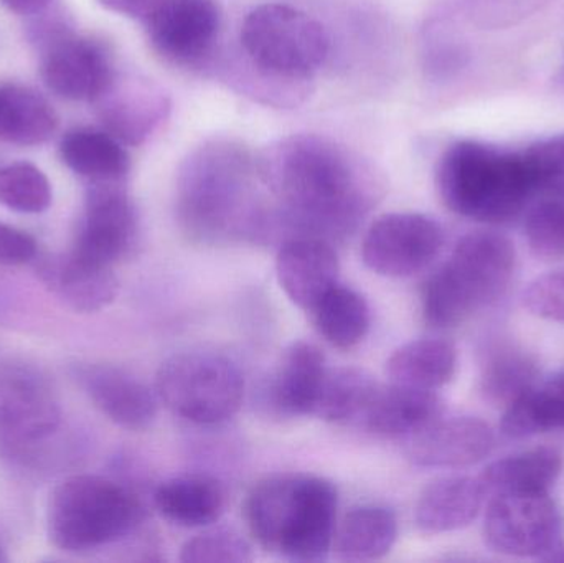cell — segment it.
Here are the masks:
<instances>
[{
    "label": "cell",
    "mask_w": 564,
    "mask_h": 563,
    "mask_svg": "<svg viewBox=\"0 0 564 563\" xmlns=\"http://www.w3.org/2000/svg\"><path fill=\"white\" fill-rule=\"evenodd\" d=\"M516 268V247L506 235L480 230L460 238L449 260L424 283V323L434 329L466 323L506 294Z\"/></svg>",
    "instance_id": "obj_5"
},
{
    "label": "cell",
    "mask_w": 564,
    "mask_h": 563,
    "mask_svg": "<svg viewBox=\"0 0 564 563\" xmlns=\"http://www.w3.org/2000/svg\"><path fill=\"white\" fill-rule=\"evenodd\" d=\"M181 561L187 563H247L253 552L247 539L235 529L212 528L188 539L181 551Z\"/></svg>",
    "instance_id": "obj_35"
},
{
    "label": "cell",
    "mask_w": 564,
    "mask_h": 563,
    "mask_svg": "<svg viewBox=\"0 0 564 563\" xmlns=\"http://www.w3.org/2000/svg\"><path fill=\"white\" fill-rule=\"evenodd\" d=\"M398 538L397 516L378 505L350 509L335 528L334 551L344 562L380 561L390 554Z\"/></svg>",
    "instance_id": "obj_25"
},
{
    "label": "cell",
    "mask_w": 564,
    "mask_h": 563,
    "mask_svg": "<svg viewBox=\"0 0 564 563\" xmlns=\"http://www.w3.org/2000/svg\"><path fill=\"white\" fill-rule=\"evenodd\" d=\"M337 489L327 479L285 473L248 496L247 521L258 544L291 562H322L334 548Z\"/></svg>",
    "instance_id": "obj_3"
},
{
    "label": "cell",
    "mask_w": 564,
    "mask_h": 563,
    "mask_svg": "<svg viewBox=\"0 0 564 563\" xmlns=\"http://www.w3.org/2000/svg\"><path fill=\"white\" fill-rule=\"evenodd\" d=\"M35 271L46 290L78 314L106 310L119 293V281L112 267L93 263L72 250L39 255Z\"/></svg>",
    "instance_id": "obj_17"
},
{
    "label": "cell",
    "mask_w": 564,
    "mask_h": 563,
    "mask_svg": "<svg viewBox=\"0 0 564 563\" xmlns=\"http://www.w3.org/2000/svg\"><path fill=\"white\" fill-rule=\"evenodd\" d=\"M154 505L165 521L178 528H210L224 516L227 495L212 476L182 475L159 486Z\"/></svg>",
    "instance_id": "obj_23"
},
{
    "label": "cell",
    "mask_w": 564,
    "mask_h": 563,
    "mask_svg": "<svg viewBox=\"0 0 564 563\" xmlns=\"http://www.w3.org/2000/svg\"><path fill=\"white\" fill-rule=\"evenodd\" d=\"M115 76L106 50L93 40L58 35L46 46L42 78L59 98L95 102Z\"/></svg>",
    "instance_id": "obj_14"
},
{
    "label": "cell",
    "mask_w": 564,
    "mask_h": 563,
    "mask_svg": "<svg viewBox=\"0 0 564 563\" xmlns=\"http://www.w3.org/2000/svg\"><path fill=\"white\" fill-rule=\"evenodd\" d=\"M39 257V245L26 231L0 224V264L22 267Z\"/></svg>",
    "instance_id": "obj_37"
},
{
    "label": "cell",
    "mask_w": 564,
    "mask_h": 563,
    "mask_svg": "<svg viewBox=\"0 0 564 563\" xmlns=\"http://www.w3.org/2000/svg\"><path fill=\"white\" fill-rule=\"evenodd\" d=\"M327 369L324 354L315 344L292 343L282 350L264 383V407L281 419L314 415Z\"/></svg>",
    "instance_id": "obj_18"
},
{
    "label": "cell",
    "mask_w": 564,
    "mask_h": 563,
    "mask_svg": "<svg viewBox=\"0 0 564 563\" xmlns=\"http://www.w3.org/2000/svg\"><path fill=\"white\" fill-rule=\"evenodd\" d=\"M62 425L48 377L25 362L0 364V458L33 465Z\"/></svg>",
    "instance_id": "obj_9"
},
{
    "label": "cell",
    "mask_w": 564,
    "mask_h": 563,
    "mask_svg": "<svg viewBox=\"0 0 564 563\" xmlns=\"http://www.w3.org/2000/svg\"><path fill=\"white\" fill-rule=\"evenodd\" d=\"M260 167L276 201L278 224L307 237H348L380 197L373 169L322 136L281 139L267 149Z\"/></svg>",
    "instance_id": "obj_1"
},
{
    "label": "cell",
    "mask_w": 564,
    "mask_h": 563,
    "mask_svg": "<svg viewBox=\"0 0 564 563\" xmlns=\"http://www.w3.org/2000/svg\"><path fill=\"white\" fill-rule=\"evenodd\" d=\"M241 55L261 75L304 85L324 65L330 39L305 12L267 3L248 13L240 30Z\"/></svg>",
    "instance_id": "obj_7"
},
{
    "label": "cell",
    "mask_w": 564,
    "mask_h": 563,
    "mask_svg": "<svg viewBox=\"0 0 564 563\" xmlns=\"http://www.w3.org/2000/svg\"><path fill=\"white\" fill-rule=\"evenodd\" d=\"M0 204L20 214H42L52 204V185L29 162L0 167Z\"/></svg>",
    "instance_id": "obj_33"
},
{
    "label": "cell",
    "mask_w": 564,
    "mask_h": 563,
    "mask_svg": "<svg viewBox=\"0 0 564 563\" xmlns=\"http://www.w3.org/2000/svg\"><path fill=\"white\" fill-rule=\"evenodd\" d=\"M122 184H89L73 253L105 267H115L131 253L138 238V215Z\"/></svg>",
    "instance_id": "obj_13"
},
{
    "label": "cell",
    "mask_w": 564,
    "mask_h": 563,
    "mask_svg": "<svg viewBox=\"0 0 564 563\" xmlns=\"http://www.w3.org/2000/svg\"><path fill=\"white\" fill-rule=\"evenodd\" d=\"M260 159L240 142L210 139L188 152L178 169L175 214L192 241L225 245L267 237L278 214Z\"/></svg>",
    "instance_id": "obj_2"
},
{
    "label": "cell",
    "mask_w": 564,
    "mask_h": 563,
    "mask_svg": "<svg viewBox=\"0 0 564 563\" xmlns=\"http://www.w3.org/2000/svg\"><path fill=\"white\" fill-rule=\"evenodd\" d=\"M523 306L542 320L564 323V271L543 274L523 291Z\"/></svg>",
    "instance_id": "obj_36"
},
{
    "label": "cell",
    "mask_w": 564,
    "mask_h": 563,
    "mask_svg": "<svg viewBox=\"0 0 564 563\" xmlns=\"http://www.w3.org/2000/svg\"><path fill=\"white\" fill-rule=\"evenodd\" d=\"M443 413V400L433 390L380 383L358 426L384 439L408 440L436 422Z\"/></svg>",
    "instance_id": "obj_21"
},
{
    "label": "cell",
    "mask_w": 564,
    "mask_h": 563,
    "mask_svg": "<svg viewBox=\"0 0 564 563\" xmlns=\"http://www.w3.org/2000/svg\"><path fill=\"white\" fill-rule=\"evenodd\" d=\"M484 541L507 557L564 562V521L550 492L492 495L484 518Z\"/></svg>",
    "instance_id": "obj_10"
},
{
    "label": "cell",
    "mask_w": 564,
    "mask_h": 563,
    "mask_svg": "<svg viewBox=\"0 0 564 563\" xmlns=\"http://www.w3.org/2000/svg\"><path fill=\"white\" fill-rule=\"evenodd\" d=\"M525 238L530 251L540 260L564 258V197L552 195L530 208Z\"/></svg>",
    "instance_id": "obj_34"
},
{
    "label": "cell",
    "mask_w": 564,
    "mask_h": 563,
    "mask_svg": "<svg viewBox=\"0 0 564 563\" xmlns=\"http://www.w3.org/2000/svg\"><path fill=\"white\" fill-rule=\"evenodd\" d=\"M436 185L451 212L490 225L516 220L542 194L525 151H503L473 139L454 142L444 151Z\"/></svg>",
    "instance_id": "obj_4"
},
{
    "label": "cell",
    "mask_w": 564,
    "mask_h": 563,
    "mask_svg": "<svg viewBox=\"0 0 564 563\" xmlns=\"http://www.w3.org/2000/svg\"><path fill=\"white\" fill-rule=\"evenodd\" d=\"M535 357L516 343L494 344L484 356L480 390L489 402L506 403L536 382Z\"/></svg>",
    "instance_id": "obj_32"
},
{
    "label": "cell",
    "mask_w": 564,
    "mask_h": 563,
    "mask_svg": "<svg viewBox=\"0 0 564 563\" xmlns=\"http://www.w3.org/2000/svg\"><path fill=\"white\" fill-rule=\"evenodd\" d=\"M7 555H6V548H3L2 539H0V562H6Z\"/></svg>",
    "instance_id": "obj_40"
},
{
    "label": "cell",
    "mask_w": 564,
    "mask_h": 563,
    "mask_svg": "<svg viewBox=\"0 0 564 563\" xmlns=\"http://www.w3.org/2000/svg\"><path fill=\"white\" fill-rule=\"evenodd\" d=\"M2 2L10 12L19 15H35L45 10L52 0H2Z\"/></svg>",
    "instance_id": "obj_39"
},
{
    "label": "cell",
    "mask_w": 564,
    "mask_h": 563,
    "mask_svg": "<svg viewBox=\"0 0 564 563\" xmlns=\"http://www.w3.org/2000/svg\"><path fill=\"white\" fill-rule=\"evenodd\" d=\"M486 498L479 478L446 476L436 479L417 498L414 522L427 535L459 531L476 521Z\"/></svg>",
    "instance_id": "obj_22"
},
{
    "label": "cell",
    "mask_w": 564,
    "mask_h": 563,
    "mask_svg": "<svg viewBox=\"0 0 564 563\" xmlns=\"http://www.w3.org/2000/svg\"><path fill=\"white\" fill-rule=\"evenodd\" d=\"M564 430V369L545 382H535L507 405L500 432L525 440Z\"/></svg>",
    "instance_id": "obj_27"
},
{
    "label": "cell",
    "mask_w": 564,
    "mask_h": 563,
    "mask_svg": "<svg viewBox=\"0 0 564 563\" xmlns=\"http://www.w3.org/2000/svg\"><path fill=\"white\" fill-rule=\"evenodd\" d=\"M494 446L496 435L484 420L441 416L408 439L406 455L420 468L463 469L486 459Z\"/></svg>",
    "instance_id": "obj_15"
},
{
    "label": "cell",
    "mask_w": 564,
    "mask_h": 563,
    "mask_svg": "<svg viewBox=\"0 0 564 563\" xmlns=\"http://www.w3.org/2000/svg\"><path fill=\"white\" fill-rule=\"evenodd\" d=\"M456 369V347L443 339L411 340L398 347L387 362L390 382L433 392L449 383Z\"/></svg>",
    "instance_id": "obj_28"
},
{
    "label": "cell",
    "mask_w": 564,
    "mask_h": 563,
    "mask_svg": "<svg viewBox=\"0 0 564 563\" xmlns=\"http://www.w3.org/2000/svg\"><path fill=\"white\" fill-rule=\"evenodd\" d=\"M144 509L134 492L95 475L63 479L50 492L46 534L59 551L89 552L138 531Z\"/></svg>",
    "instance_id": "obj_6"
},
{
    "label": "cell",
    "mask_w": 564,
    "mask_h": 563,
    "mask_svg": "<svg viewBox=\"0 0 564 563\" xmlns=\"http://www.w3.org/2000/svg\"><path fill=\"white\" fill-rule=\"evenodd\" d=\"M563 466L558 450L540 446L490 463L479 479L487 495L550 492L562 476Z\"/></svg>",
    "instance_id": "obj_26"
},
{
    "label": "cell",
    "mask_w": 564,
    "mask_h": 563,
    "mask_svg": "<svg viewBox=\"0 0 564 563\" xmlns=\"http://www.w3.org/2000/svg\"><path fill=\"white\" fill-rule=\"evenodd\" d=\"M98 2L119 15L144 20L159 0H98Z\"/></svg>",
    "instance_id": "obj_38"
},
{
    "label": "cell",
    "mask_w": 564,
    "mask_h": 563,
    "mask_svg": "<svg viewBox=\"0 0 564 563\" xmlns=\"http://www.w3.org/2000/svg\"><path fill=\"white\" fill-rule=\"evenodd\" d=\"M75 379L93 405L121 429L141 432L158 416V393L138 377L106 364H79Z\"/></svg>",
    "instance_id": "obj_16"
},
{
    "label": "cell",
    "mask_w": 564,
    "mask_h": 563,
    "mask_svg": "<svg viewBox=\"0 0 564 563\" xmlns=\"http://www.w3.org/2000/svg\"><path fill=\"white\" fill-rule=\"evenodd\" d=\"M62 161L89 184L124 182L131 159L124 144L106 129L79 128L69 131L59 144Z\"/></svg>",
    "instance_id": "obj_24"
},
{
    "label": "cell",
    "mask_w": 564,
    "mask_h": 563,
    "mask_svg": "<svg viewBox=\"0 0 564 563\" xmlns=\"http://www.w3.org/2000/svg\"><path fill=\"white\" fill-rule=\"evenodd\" d=\"M159 55L177 65H202L214 53L221 30L217 0H159L144 19Z\"/></svg>",
    "instance_id": "obj_12"
},
{
    "label": "cell",
    "mask_w": 564,
    "mask_h": 563,
    "mask_svg": "<svg viewBox=\"0 0 564 563\" xmlns=\"http://www.w3.org/2000/svg\"><path fill=\"white\" fill-rule=\"evenodd\" d=\"M380 383L358 367L327 369L314 416L334 425H360Z\"/></svg>",
    "instance_id": "obj_31"
},
{
    "label": "cell",
    "mask_w": 564,
    "mask_h": 563,
    "mask_svg": "<svg viewBox=\"0 0 564 563\" xmlns=\"http://www.w3.org/2000/svg\"><path fill=\"white\" fill-rule=\"evenodd\" d=\"M317 333L335 349L350 350L364 343L371 316L367 300L338 283L311 311Z\"/></svg>",
    "instance_id": "obj_30"
},
{
    "label": "cell",
    "mask_w": 564,
    "mask_h": 563,
    "mask_svg": "<svg viewBox=\"0 0 564 563\" xmlns=\"http://www.w3.org/2000/svg\"><path fill=\"white\" fill-rule=\"evenodd\" d=\"M95 102L106 131L129 145L144 142L171 109L167 96L158 86L145 79H121L116 73Z\"/></svg>",
    "instance_id": "obj_20"
},
{
    "label": "cell",
    "mask_w": 564,
    "mask_h": 563,
    "mask_svg": "<svg viewBox=\"0 0 564 563\" xmlns=\"http://www.w3.org/2000/svg\"><path fill=\"white\" fill-rule=\"evenodd\" d=\"M155 393L178 419L215 426L237 415L245 379L240 367L221 354L182 353L162 364Z\"/></svg>",
    "instance_id": "obj_8"
},
{
    "label": "cell",
    "mask_w": 564,
    "mask_h": 563,
    "mask_svg": "<svg viewBox=\"0 0 564 563\" xmlns=\"http://www.w3.org/2000/svg\"><path fill=\"white\" fill-rule=\"evenodd\" d=\"M58 128L55 109L33 89L0 88V141L13 145L45 144Z\"/></svg>",
    "instance_id": "obj_29"
},
{
    "label": "cell",
    "mask_w": 564,
    "mask_h": 563,
    "mask_svg": "<svg viewBox=\"0 0 564 563\" xmlns=\"http://www.w3.org/2000/svg\"><path fill=\"white\" fill-rule=\"evenodd\" d=\"M276 274L285 296L305 313H311L318 301L337 286L340 263L330 241L297 235L281 245Z\"/></svg>",
    "instance_id": "obj_19"
},
{
    "label": "cell",
    "mask_w": 564,
    "mask_h": 563,
    "mask_svg": "<svg viewBox=\"0 0 564 563\" xmlns=\"http://www.w3.org/2000/svg\"><path fill=\"white\" fill-rule=\"evenodd\" d=\"M443 247V227L434 218L394 212L370 225L361 243V260L380 277L408 278L426 270Z\"/></svg>",
    "instance_id": "obj_11"
}]
</instances>
